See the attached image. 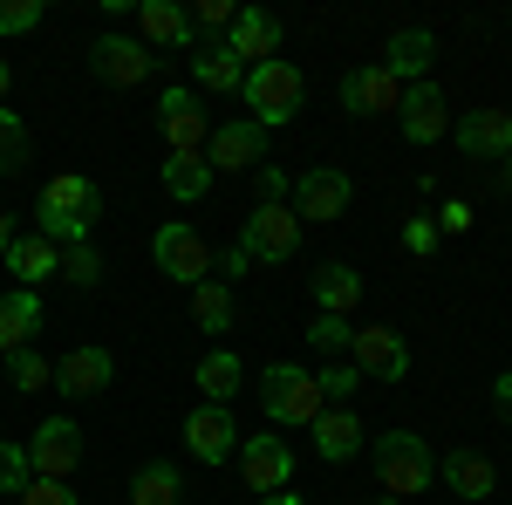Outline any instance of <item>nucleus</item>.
Listing matches in <instances>:
<instances>
[{"mask_svg":"<svg viewBox=\"0 0 512 505\" xmlns=\"http://www.w3.org/2000/svg\"><path fill=\"white\" fill-rule=\"evenodd\" d=\"M96 219H103V185H96V178H82V171H55V178L41 185L35 233L48 239V246H89Z\"/></svg>","mask_w":512,"mask_h":505,"instance_id":"1","label":"nucleus"},{"mask_svg":"<svg viewBox=\"0 0 512 505\" xmlns=\"http://www.w3.org/2000/svg\"><path fill=\"white\" fill-rule=\"evenodd\" d=\"M260 410H267L274 430H308L321 417L315 369H301V362H267V376H260Z\"/></svg>","mask_w":512,"mask_h":505,"instance_id":"2","label":"nucleus"},{"mask_svg":"<svg viewBox=\"0 0 512 505\" xmlns=\"http://www.w3.org/2000/svg\"><path fill=\"white\" fill-rule=\"evenodd\" d=\"M431 478H437V458L417 430H383L376 437V485H383V499H417V492H431Z\"/></svg>","mask_w":512,"mask_h":505,"instance_id":"3","label":"nucleus"},{"mask_svg":"<svg viewBox=\"0 0 512 505\" xmlns=\"http://www.w3.org/2000/svg\"><path fill=\"white\" fill-rule=\"evenodd\" d=\"M246 110H253V123L260 130H280V123H294V110H301V96H308V82H301V69L294 62H260V69H246Z\"/></svg>","mask_w":512,"mask_h":505,"instance_id":"4","label":"nucleus"},{"mask_svg":"<svg viewBox=\"0 0 512 505\" xmlns=\"http://www.w3.org/2000/svg\"><path fill=\"white\" fill-rule=\"evenodd\" d=\"M151 260H158V273H164V280H178V287H205V280H212V246H205V233L185 226V219H164V226H158Z\"/></svg>","mask_w":512,"mask_h":505,"instance_id":"5","label":"nucleus"},{"mask_svg":"<svg viewBox=\"0 0 512 505\" xmlns=\"http://www.w3.org/2000/svg\"><path fill=\"white\" fill-rule=\"evenodd\" d=\"M239 253L260 260V267L294 260V253H301V219H294V205H253L246 226H239Z\"/></svg>","mask_w":512,"mask_h":505,"instance_id":"6","label":"nucleus"},{"mask_svg":"<svg viewBox=\"0 0 512 505\" xmlns=\"http://www.w3.org/2000/svg\"><path fill=\"white\" fill-rule=\"evenodd\" d=\"M239 478H246V492H260V499H274L287 492V478H294V444L287 437H239Z\"/></svg>","mask_w":512,"mask_h":505,"instance_id":"7","label":"nucleus"},{"mask_svg":"<svg viewBox=\"0 0 512 505\" xmlns=\"http://www.w3.org/2000/svg\"><path fill=\"white\" fill-rule=\"evenodd\" d=\"M349 198H355L349 171L315 164V171H301V178H294V198H287V205H294V219H301V226H308V219L328 226V219H342V212H349Z\"/></svg>","mask_w":512,"mask_h":505,"instance_id":"8","label":"nucleus"},{"mask_svg":"<svg viewBox=\"0 0 512 505\" xmlns=\"http://www.w3.org/2000/svg\"><path fill=\"white\" fill-rule=\"evenodd\" d=\"M205 164H212V178H219V171H260V164H267V130H260L253 117L212 123V137H205Z\"/></svg>","mask_w":512,"mask_h":505,"instance_id":"9","label":"nucleus"},{"mask_svg":"<svg viewBox=\"0 0 512 505\" xmlns=\"http://www.w3.org/2000/svg\"><path fill=\"white\" fill-rule=\"evenodd\" d=\"M349 362H355L362 383H403V376H410V342H403L396 328H355Z\"/></svg>","mask_w":512,"mask_h":505,"instance_id":"10","label":"nucleus"},{"mask_svg":"<svg viewBox=\"0 0 512 505\" xmlns=\"http://www.w3.org/2000/svg\"><path fill=\"white\" fill-rule=\"evenodd\" d=\"M21 451H28V471H35V478H62V485H69V471L82 465V430L69 424V417H48V424H35V437H28Z\"/></svg>","mask_w":512,"mask_h":505,"instance_id":"11","label":"nucleus"},{"mask_svg":"<svg viewBox=\"0 0 512 505\" xmlns=\"http://www.w3.org/2000/svg\"><path fill=\"white\" fill-rule=\"evenodd\" d=\"M89 69L110 82V89H137V82L158 76V55H151L144 41H130V35H103L89 48Z\"/></svg>","mask_w":512,"mask_h":505,"instance_id":"12","label":"nucleus"},{"mask_svg":"<svg viewBox=\"0 0 512 505\" xmlns=\"http://www.w3.org/2000/svg\"><path fill=\"white\" fill-rule=\"evenodd\" d=\"M185 451H192L198 465H226V458H239V424L226 417V403H198L192 417H185Z\"/></svg>","mask_w":512,"mask_h":505,"instance_id":"13","label":"nucleus"},{"mask_svg":"<svg viewBox=\"0 0 512 505\" xmlns=\"http://www.w3.org/2000/svg\"><path fill=\"white\" fill-rule=\"evenodd\" d=\"M158 137H164V151H205L212 117L198 110L192 89H164V96H158Z\"/></svg>","mask_w":512,"mask_h":505,"instance_id":"14","label":"nucleus"},{"mask_svg":"<svg viewBox=\"0 0 512 505\" xmlns=\"http://www.w3.org/2000/svg\"><path fill=\"white\" fill-rule=\"evenodd\" d=\"M396 123H403L410 144H437V137L451 130V103H444V89H437V82H410L403 103H396Z\"/></svg>","mask_w":512,"mask_h":505,"instance_id":"15","label":"nucleus"},{"mask_svg":"<svg viewBox=\"0 0 512 505\" xmlns=\"http://www.w3.org/2000/svg\"><path fill=\"white\" fill-rule=\"evenodd\" d=\"M308 437H315V458H321V465H349L369 430H362V417H355L349 403H328L315 424H308Z\"/></svg>","mask_w":512,"mask_h":505,"instance_id":"16","label":"nucleus"},{"mask_svg":"<svg viewBox=\"0 0 512 505\" xmlns=\"http://www.w3.org/2000/svg\"><path fill=\"white\" fill-rule=\"evenodd\" d=\"M396 103H403V82H396L383 62L342 76V110H349V117H376V110H396Z\"/></svg>","mask_w":512,"mask_h":505,"instance_id":"17","label":"nucleus"},{"mask_svg":"<svg viewBox=\"0 0 512 505\" xmlns=\"http://www.w3.org/2000/svg\"><path fill=\"white\" fill-rule=\"evenodd\" d=\"M451 137H458V151L465 157H512V117L506 110H465V117L451 123Z\"/></svg>","mask_w":512,"mask_h":505,"instance_id":"18","label":"nucleus"},{"mask_svg":"<svg viewBox=\"0 0 512 505\" xmlns=\"http://www.w3.org/2000/svg\"><path fill=\"white\" fill-rule=\"evenodd\" d=\"M226 48H233L246 69H260V62L280 55V21L267 14V7H239V21L226 28Z\"/></svg>","mask_w":512,"mask_h":505,"instance_id":"19","label":"nucleus"},{"mask_svg":"<svg viewBox=\"0 0 512 505\" xmlns=\"http://www.w3.org/2000/svg\"><path fill=\"white\" fill-rule=\"evenodd\" d=\"M110 376H117V355L96 349V342H82V349L62 355V369H55V389H62V396H96V389H110Z\"/></svg>","mask_w":512,"mask_h":505,"instance_id":"20","label":"nucleus"},{"mask_svg":"<svg viewBox=\"0 0 512 505\" xmlns=\"http://www.w3.org/2000/svg\"><path fill=\"white\" fill-rule=\"evenodd\" d=\"M437 471H444V485H451L458 499H492V492H499L492 458H485V451H465V444H458V451H444V458H437Z\"/></svg>","mask_w":512,"mask_h":505,"instance_id":"21","label":"nucleus"},{"mask_svg":"<svg viewBox=\"0 0 512 505\" xmlns=\"http://www.w3.org/2000/svg\"><path fill=\"white\" fill-rule=\"evenodd\" d=\"M137 28H144V48H151V41H158V48H198L192 14H185L178 0H137Z\"/></svg>","mask_w":512,"mask_h":505,"instance_id":"22","label":"nucleus"},{"mask_svg":"<svg viewBox=\"0 0 512 505\" xmlns=\"http://www.w3.org/2000/svg\"><path fill=\"white\" fill-rule=\"evenodd\" d=\"M431 62H437V35H431V28H403V35H390V48H383V69H390L403 89L424 82Z\"/></svg>","mask_w":512,"mask_h":505,"instance_id":"23","label":"nucleus"},{"mask_svg":"<svg viewBox=\"0 0 512 505\" xmlns=\"http://www.w3.org/2000/svg\"><path fill=\"white\" fill-rule=\"evenodd\" d=\"M192 82H198V89L233 96V89H246V62H239L226 41H198V48H192Z\"/></svg>","mask_w":512,"mask_h":505,"instance_id":"24","label":"nucleus"},{"mask_svg":"<svg viewBox=\"0 0 512 505\" xmlns=\"http://www.w3.org/2000/svg\"><path fill=\"white\" fill-rule=\"evenodd\" d=\"M7 273H14V280L35 294L41 280H55V273H62V246H48L41 233H28V239L14 233V246H7Z\"/></svg>","mask_w":512,"mask_h":505,"instance_id":"25","label":"nucleus"},{"mask_svg":"<svg viewBox=\"0 0 512 505\" xmlns=\"http://www.w3.org/2000/svg\"><path fill=\"white\" fill-rule=\"evenodd\" d=\"M35 328H41V301L28 294V287L0 294V355H21V349H35Z\"/></svg>","mask_w":512,"mask_h":505,"instance_id":"26","label":"nucleus"},{"mask_svg":"<svg viewBox=\"0 0 512 505\" xmlns=\"http://www.w3.org/2000/svg\"><path fill=\"white\" fill-rule=\"evenodd\" d=\"M315 308H321V314H342V321L362 308V273H355L349 260H328V267H315Z\"/></svg>","mask_w":512,"mask_h":505,"instance_id":"27","label":"nucleus"},{"mask_svg":"<svg viewBox=\"0 0 512 505\" xmlns=\"http://www.w3.org/2000/svg\"><path fill=\"white\" fill-rule=\"evenodd\" d=\"M164 192L178 198V205H198V198L212 192V164H205V151H164Z\"/></svg>","mask_w":512,"mask_h":505,"instance_id":"28","label":"nucleus"},{"mask_svg":"<svg viewBox=\"0 0 512 505\" xmlns=\"http://www.w3.org/2000/svg\"><path fill=\"white\" fill-rule=\"evenodd\" d=\"M192 383H198V396H205V403H233L239 383H246V369H239L233 349H212V355L192 369Z\"/></svg>","mask_w":512,"mask_h":505,"instance_id":"29","label":"nucleus"},{"mask_svg":"<svg viewBox=\"0 0 512 505\" xmlns=\"http://www.w3.org/2000/svg\"><path fill=\"white\" fill-rule=\"evenodd\" d=\"M192 321L205 328V335H226V328H233V287H226V280L192 287Z\"/></svg>","mask_w":512,"mask_h":505,"instance_id":"30","label":"nucleus"},{"mask_svg":"<svg viewBox=\"0 0 512 505\" xmlns=\"http://www.w3.org/2000/svg\"><path fill=\"white\" fill-rule=\"evenodd\" d=\"M178 471L171 465H144L137 478H130V505H178Z\"/></svg>","mask_w":512,"mask_h":505,"instance_id":"31","label":"nucleus"},{"mask_svg":"<svg viewBox=\"0 0 512 505\" xmlns=\"http://www.w3.org/2000/svg\"><path fill=\"white\" fill-rule=\"evenodd\" d=\"M14 171H28V123L0 103V178H14Z\"/></svg>","mask_w":512,"mask_h":505,"instance_id":"32","label":"nucleus"},{"mask_svg":"<svg viewBox=\"0 0 512 505\" xmlns=\"http://www.w3.org/2000/svg\"><path fill=\"white\" fill-rule=\"evenodd\" d=\"M185 14H192V35L226 41V28L239 21V0H198V7H185Z\"/></svg>","mask_w":512,"mask_h":505,"instance_id":"33","label":"nucleus"},{"mask_svg":"<svg viewBox=\"0 0 512 505\" xmlns=\"http://www.w3.org/2000/svg\"><path fill=\"white\" fill-rule=\"evenodd\" d=\"M349 342H355V328L342 314H315V321H308V349L315 355H349Z\"/></svg>","mask_w":512,"mask_h":505,"instance_id":"34","label":"nucleus"},{"mask_svg":"<svg viewBox=\"0 0 512 505\" xmlns=\"http://www.w3.org/2000/svg\"><path fill=\"white\" fill-rule=\"evenodd\" d=\"M7 376H14V389H28V396H35V389L55 383V362H48L41 349H21V355H7Z\"/></svg>","mask_w":512,"mask_h":505,"instance_id":"35","label":"nucleus"},{"mask_svg":"<svg viewBox=\"0 0 512 505\" xmlns=\"http://www.w3.org/2000/svg\"><path fill=\"white\" fill-rule=\"evenodd\" d=\"M62 280L69 287H96L103 280V253L96 246H62Z\"/></svg>","mask_w":512,"mask_h":505,"instance_id":"36","label":"nucleus"},{"mask_svg":"<svg viewBox=\"0 0 512 505\" xmlns=\"http://www.w3.org/2000/svg\"><path fill=\"white\" fill-rule=\"evenodd\" d=\"M315 383H321V403H349L355 389H362V376H355V362H321Z\"/></svg>","mask_w":512,"mask_h":505,"instance_id":"37","label":"nucleus"},{"mask_svg":"<svg viewBox=\"0 0 512 505\" xmlns=\"http://www.w3.org/2000/svg\"><path fill=\"white\" fill-rule=\"evenodd\" d=\"M41 0H0V35H28V28H41Z\"/></svg>","mask_w":512,"mask_h":505,"instance_id":"38","label":"nucleus"},{"mask_svg":"<svg viewBox=\"0 0 512 505\" xmlns=\"http://www.w3.org/2000/svg\"><path fill=\"white\" fill-rule=\"evenodd\" d=\"M28 478H35V471H28V451H21V444H0V492H14V499H21V492H28Z\"/></svg>","mask_w":512,"mask_h":505,"instance_id":"39","label":"nucleus"},{"mask_svg":"<svg viewBox=\"0 0 512 505\" xmlns=\"http://www.w3.org/2000/svg\"><path fill=\"white\" fill-rule=\"evenodd\" d=\"M253 185H260V205H287V198H294V178H287L280 164H260Z\"/></svg>","mask_w":512,"mask_h":505,"instance_id":"40","label":"nucleus"},{"mask_svg":"<svg viewBox=\"0 0 512 505\" xmlns=\"http://www.w3.org/2000/svg\"><path fill=\"white\" fill-rule=\"evenodd\" d=\"M21 505H76V492H69L62 478H28V492H21Z\"/></svg>","mask_w":512,"mask_h":505,"instance_id":"41","label":"nucleus"},{"mask_svg":"<svg viewBox=\"0 0 512 505\" xmlns=\"http://www.w3.org/2000/svg\"><path fill=\"white\" fill-rule=\"evenodd\" d=\"M437 233H472V205H465V198H444V212H437Z\"/></svg>","mask_w":512,"mask_h":505,"instance_id":"42","label":"nucleus"},{"mask_svg":"<svg viewBox=\"0 0 512 505\" xmlns=\"http://www.w3.org/2000/svg\"><path fill=\"white\" fill-rule=\"evenodd\" d=\"M437 246V219H410L403 226V253H431Z\"/></svg>","mask_w":512,"mask_h":505,"instance_id":"43","label":"nucleus"},{"mask_svg":"<svg viewBox=\"0 0 512 505\" xmlns=\"http://www.w3.org/2000/svg\"><path fill=\"white\" fill-rule=\"evenodd\" d=\"M246 267H253V260H246V253H239V246H233V253L219 260V280H239V273H246Z\"/></svg>","mask_w":512,"mask_h":505,"instance_id":"44","label":"nucleus"},{"mask_svg":"<svg viewBox=\"0 0 512 505\" xmlns=\"http://www.w3.org/2000/svg\"><path fill=\"white\" fill-rule=\"evenodd\" d=\"M492 403H499V417L512 424V376H499V383H492Z\"/></svg>","mask_w":512,"mask_h":505,"instance_id":"45","label":"nucleus"},{"mask_svg":"<svg viewBox=\"0 0 512 505\" xmlns=\"http://www.w3.org/2000/svg\"><path fill=\"white\" fill-rule=\"evenodd\" d=\"M7 246H14V219L0 212V260H7Z\"/></svg>","mask_w":512,"mask_h":505,"instance_id":"46","label":"nucleus"},{"mask_svg":"<svg viewBox=\"0 0 512 505\" xmlns=\"http://www.w3.org/2000/svg\"><path fill=\"white\" fill-rule=\"evenodd\" d=\"M7 89H14V69H7V62H0V103H7Z\"/></svg>","mask_w":512,"mask_h":505,"instance_id":"47","label":"nucleus"},{"mask_svg":"<svg viewBox=\"0 0 512 505\" xmlns=\"http://www.w3.org/2000/svg\"><path fill=\"white\" fill-rule=\"evenodd\" d=\"M260 505H301V499H294V492H274V499H260Z\"/></svg>","mask_w":512,"mask_h":505,"instance_id":"48","label":"nucleus"},{"mask_svg":"<svg viewBox=\"0 0 512 505\" xmlns=\"http://www.w3.org/2000/svg\"><path fill=\"white\" fill-rule=\"evenodd\" d=\"M506 192H512V157H506Z\"/></svg>","mask_w":512,"mask_h":505,"instance_id":"49","label":"nucleus"},{"mask_svg":"<svg viewBox=\"0 0 512 505\" xmlns=\"http://www.w3.org/2000/svg\"><path fill=\"white\" fill-rule=\"evenodd\" d=\"M506 117H512V103H506Z\"/></svg>","mask_w":512,"mask_h":505,"instance_id":"50","label":"nucleus"}]
</instances>
